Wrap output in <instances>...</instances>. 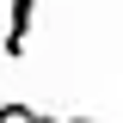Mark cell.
Listing matches in <instances>:
<instances>
[{
  "instance_id": "1",
  "label": "cell",
  "mask_w": 123,
  "mask_h": 123,
  "mask_svg": "<svg viewBox=\"0 0 123 123\" xmlns=\"http://www.w3.org/2000/svg\"><path fill=\"white\" fill-rule=\"evenodd\" d=\"M31 25H37V0H12V6H6V37H0V55H6V62L25 55Z\"/></svg>"
}]
</instances>
